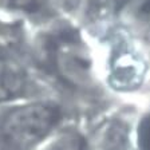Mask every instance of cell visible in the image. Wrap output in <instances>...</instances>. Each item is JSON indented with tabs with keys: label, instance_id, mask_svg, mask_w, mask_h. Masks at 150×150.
I'll use <instances>...</instances> for the list:
<instances>
[{
	"label": "cell",
	"instance_id": "5",
	"mask_svg": "<svg viewBox=\"0 0 150 150\" xmlns=\"http://www.w3.org/2000/svg\"><path fill=\"white\" fill-rule=\"evenodd\" d=\"M141 63L135 56L130 52L121 54L119 58L114 62L112 69V79L114 82H119L122 87H127L129 84H134L141 78Z\"/></svg>",
	"mask_w": 150,
	"mask_h": 150
},
{
	"label": "cell",
	"instance_id": "4",
	"mask_svg": "<svg viewBox=\"0 0 150 150\" xmlns=\"http://www.w3.org/2000/svg\"><path fill=\"white\" fill-rule=\"evenodd\" d=\"M24 86L22 67L11 59H0V100L16 97Z\"/></svg>",
	"mask_w": 150,
	"mask_h": 150
},
{
	"label": "cell",
	"instance_id": "7",
	"mask_svg": "<svg viewBox=\"0 0 150 150\" xmlns=\"http://www.w3.org/2000/svg\"><path fill=\"white\" fill-rule=\"evenodd\" d=\"M11 1L15 3V4H18V6H25V4L31 3L32 0H11Z\"/></svg>",
	"mask_w": 150,
	"mask_h": 150
},
{
	"label": "cell",
	"instance_id": "2",
	"mask_svg": "<svg viewBox=\"0 0 150 150\" xmlns=\"http://www.w3.org/2000/svg\"><path fill=\"white\" fill-rule=\"evenodd\" d=\"M56 63L60 74L69 82L78 86L90 83L91 58L79 44H63L56 54Z\"/></svg>",
	"mask_w": 150,
	"mask_h": 150
},
{
	"label": "cell",
	"instance_id": "3",
	"mask_svg": "<svg viewBox=\"0 0 150 150\" xmlns=\"http://www.w3.org/2000/svg\"><path fill=\"white\" fill-rule=\"evenodd\" d=\"M118 16L131 35L150 43V0H123Z\"/></svg>",
	"mask_w": 150,
	"mask_h": 150
},
{
	"label": "cell",
	"instance_id": "1",
	"mask_svg": "<svg viewBox=\"0 0 150 150\" xmlns=\"http://www.w3.org/2000/svg\"><path fill=\"white\" fill-rule=\"evenodd\" d=\"M59 118L55 107L34 103L13 110L1 126V135L8 146L23 150L46 137Z\"/></svg>",
	"mask_w": 150,
	"mask_h": 150
},
{
	"label": "cell",
	"instance_id": "6",
	"mask_svg": "<svg viewBox=\"0 0 150 150\" xmlns=\"http://www.w3.org/2000/svg\"><path fill=\"white\" fill-rule=\"evenodd\" d=\"M138 146H139V150H150V115L146 117L139 125Z\"/></svg>",
	"mask_w": 150,
	"mask_h": 150
}]
</instances>
